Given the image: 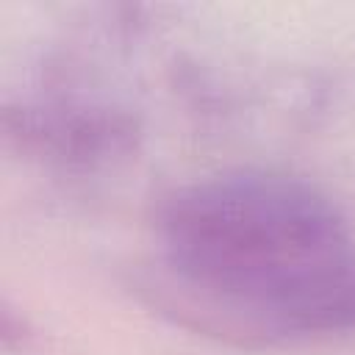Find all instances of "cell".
I'll return each instance as SVG.
<instances>
[{
	"label": "cell",
	"mask_w": 355,
	"mask_h": 355,
	"mask_svg": "<svg viewBox=\"0 0 355 355\" xmlns=\"http://www.w3.org/2000/svg\"><path fill=\"white\" fill-rule=\"evenodd\" d=\"M155 261L180 305L255 338L355 330V230L313 186L263 172L175 189L155 214Z\"/></svg>",
	"instance_id": "cell-1"
}]
</instances>
